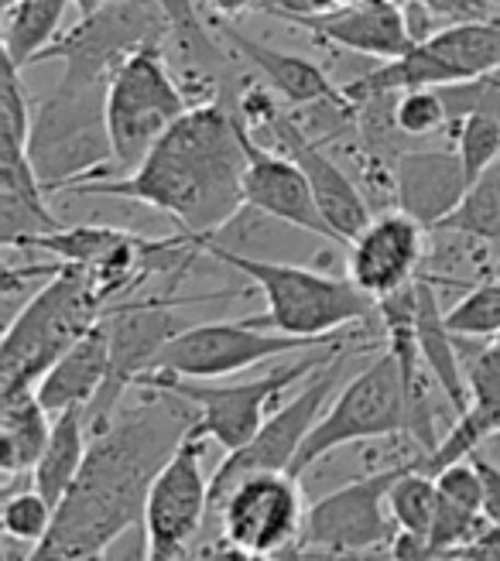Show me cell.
I'll list each match as a JSON object with an SVG mask.
<instances>
[{
	"label": "cell",
	"instance_id": "6da1fadb",
	"mask_svg": "<svg viewBox=\"0 0 500 561\" xmlns=\"http://www.w3.org/2000/svg\"><path fill=\"white\" fill-rule=\"evenodd\" d=\"M141 390V398L121 401L103 425L90 428L87 462L32 558H100L124 530L145 520L155 476L189 435L196 411L172 390Z\"/></svg>",
	"mask_w": 500,
	"mask_h": 561
},
{
	"label": "cell",
	"instance_id": "7a4b0ae2",
	"mask_svg": "<svg viewBox=\"0 0 500 561\" xmlns=\"http://www.w3.org/2000/svg\"><path fill=\"white\" fill-rule=\"evenodd\" d=\"M243 164L240 117L219 103H200L164 130L134 172L79 182L63 195L141 203L172 216L189 237H213L243 206Z\"/></svg>",
	"mask_w": 500,
	"mask_h": 561
},
{
	"label": "cell",
	"instance_id": "3957f363",
	"mask_svg": "<svg viewBox=\"0 0 500 561\" xmlns=\"http://www.w3.org/2000/svg\"><path fill=\"white\" fill-rule=\"evenodd\" d=\"M203 254L224 261L227 267L240 271L250 285L264 295V312L250 316V325L274 329L285 335H302V340L332 343L329 335L343 332L353 322H364L377 312V301L360 291L350 277L319 274L312 267L288 264V261H268L250 257L240 250H230L216 237H192Z\"/></svg>",
	"mask_w": 500,
	"mask_h": 561
},
{
	"label": "cell",
	"instance_id": "277c9868",
	"mask_svg": "<svg viewBox=\"0 0 500 561\" xmlns=\"http://www.w3.org/2000/svg\"><path fill=\"white\" fill-rule=\"evenodd\" d=\"M110 308L87 264H63L24 301L0 343V398L32 390Z\"/></svg>",
	"mask_w": 500,
	"mask_h": 561
},
{
	"label": "cell",
	"instance_id": "5b68a950",
	"mask_svg": "<svg viewBox=\"0 0 500 561\" xmlns=\"http://www.w3.org/2000/svg\"><path fill=\"white\" fill-rule=\"evenodd\" d=\"M106 87L110 79L63 76L59 87L35 103L27 158L48 195L117 175L114 137L106 124Z\"/></svg>",
	"mask_w": 500,
	"mask_h": 561
},
{
	"label": "cell",
	"instance_id": "8992f818",
	"mask_svg": "<svg viewBox=\"0 0 500 561\" xmlns=\"http://www.w3.org/2000/svg\"><path fill=\"white\" fill-rule=\"evenodd\" d=\"M346 340L326 343L319 353L305 350L298 359L282 363V367L268 370L258 380H243V383H209V380H192V377H175V374H161L148 370L134 387H158V390H172V394L185 398L196 408V421H192V435L216 442L224 453L247 445L264 425V417L271 414V404L288 394L295 383L309 380L322 363H329Z\"/></svg>",
	"mask_w": 500,
	"mask_h": 561
},
{
	"label": "cell",
	"instance_id": "52a82bcc",
	"mask_svg": "<svg viewBox=\"0 0 500 561\" xmlns=\"http://www.w3.org/2000/svg\"><path fill=\"white\" fill-rule=\"evenodd\" d=\"M185 110L189 100L164 66L161 38L127 51L106 87V124L114 137L117 175L134 172Z\"/></svg>",
	"mask_w": 500,
	"mask_h": 561
},
{
	"label": "cell",
	"instance_id": "ba28073f",
	"mask_svg": "<svg viewBox=\"0 0 500 561\" xmlns=\"http://www.w3.org/2000/svg\"><path fill=\"white\" fill-rule=\"evenodd\" d=\"M408 387L398 356L384 346V353L360 370L340 394L332 401L316 428L298 448V456L292 462V472L302 476L305 469H312L326 456H332L337 448L353 445V442H371V438H391V435H408Z\"/></svg>",
	"mask_w": 500,
	"mask_h": 561
},
{
	"label": "cell",
	"instance_id": "9c48e42d",
	"mask_svg": "<svg viewBox=\"0 0 500 561\" xmlns=\"http://www.w3.org/2000/svg\"><path fill=\"white\" fill-rule=\"evenodd\" d=\"M203 301H219V291L213 295H192V298H175L172 291L164 298H134V301H114L103 312L106 332H110V377L103 390L87 408V425L96 428L114 414L130 394L134 383L141 380L151 367L158 353L172 343V335L185 329L179 308L185 305H203Z\"/></svg>",
	"mask_w": 500,
	"mask_h": 561
},
{
	"label": "cell",
	"instance_id": "30bf717a",
	"mask_svg": "<svg viewBox=\"0 0 500 561\" xmlns=\"http://www.w3.org/2000/svg\"><path fill=\"white\" fill-rule=\"evenodd\" d=\"M425 453L411 456L398 466H387L380 472H367L353 483H343L319 496L309 514H305V527L298 538V551H319V554H371L377 548H387L395 538V517L387 507V493H391L395 480L408 472Z\"/></svg>",
	"mask_w": 500,
	"mask_h": 561
},
{
	"label": "cell",
	"instance_id": "8fae6325",
	"mask_svg": "<svg viewBox=\"0 0 500 561\" xmlns=\"http://www.w3.org/2000/svg\"><path fill=\"white\" fill-rule=\"evenodd\" d=\"M305 496L288 469L250 472L209 514L230 554L268 558L298 545L305 527Z\"/></svg>",
	"mask_w": 500,
	"mask_h": 561
},
{
	"label": "cell",
	"instance_id": "7c38bea8",
	"mask_svg": "<svg viewBox=\"0 0 500 561\" xmlns=\"http://www.w3.org/2000/svg\"><path fill=\"white\" fill-rule=\"evenodd\" d=\"M346 356H350V343L332 356L329 363L305 380L295 398L285 401L282 408H274L264 425L258 428V435L250 438L247 445L234 448L227 453V459L216 466L213 480H209V514L224 503V496L243 480L250 472H268V469H288L292 472V462L298 456V448L309 438V432L316 428L319 414L326 411V401L332 394V387H337L343 367H346Z\"/></svg>",
	"mask_w": 500,
	"mask_h": 561
},
{
	"label": "cell",
	"instance_id": "4fadbf2b",
	"mask_svg": "<svg viewBox=\"0 0 500 561\" xmlns=\"http://www.w3.org/2000/svg\"><path fill=\"white\" fill-rule=\"evenodd\" d=\"M337 343V340H332ZM326 343L302 340V335H285L274 329L250 325L247 319L237 322H200L185 325L172 343L164 346L151 370L192 377V380H224L247 367H261L268 359L322 350Z\"/></svg>",
	"mask_w": 500,
	"mask_h": 561
},
{
	"label": "cell",
	"instance_id": "5bb4252c",
	"mask_svg": "<svg viewBox=\"0 0 500 561\" xmlns=\"http://www.w3.org/2000/svg\"><path fill=\"white\" fill-rule=\"evenodd\" d=\"M206 442L185 435L172 459L161 466L145 503V558H185L196 548L203 524L209 520V480L203 472Z\"/></svg>",
	"mask_w": 500,
	"mask_h": 561
},
{
	"label": "cell",
	"instance_id": "9a60e30c",
	"mask_svg": "<svg viewBox=\"0 0 500 561\" xmlns=\"http://www.w3.org/2000/svg\"><path fill=\"white\" fill-rule=\"evenodd\" d=\"M161 8L164 4H158V0H106L103 8L82 14V21L69 27L63 38H55L38 55L35 66L59 59L66 62L63 76L110 79L127 51L145 42L164 38L169 11Z\"/></svg>",
	"mask_w": 500,
	"mask_h": 561
},
{
	"label": "cell",
	"instance_id": "2e32d148",
	"mask_svg": "<svg viewBox=\"0 0 500 561\" xmlns=\"http://www.w3.org/2000/svg\"><path fill=\"white\" fill-rule=\"evenodd\" d=\"M429 227L405 209H384L346 243V277L374 301L414 285L425 271Z\"/></svg>",
	"mask_w": 500,
	"mask_h": 561
},
{
	"label": "cell",
	"instance_id": "e0dca14e",
	"mask_svg": "<svg viewBox=\"0 0 500 561\" xmlns=\"http://www.w3.org/2000/svg\"><path fill=\"white\" fill-rule=\"evenodd\" d=\"M240 140H243V206L254 213L285 222L292 230L312 233L322 240L340 243L337 233L329 230V222L316 203L312 185L305 179L302 168L285 154V151H271L268 145L254 137L243 121H240Z\"/></svg>",
	"mask_w": 500,
	"mask_h": 561
},
{
	"label": "cell",
	"instance_id": "ac0fdd59",
	"mask_svg": "<svg viewBox=\"0 0 500 561\" xmlns=\"http://www.w3.org/2000/svg\"><path fill=\"white\" fill-rule=\"evenodd\" d=\"M258 130H268L274 148L285 151L302 168L305 179H309V185H312L316 203L329 222V230L337 233V240L346 247L374 219V209L367 203L364 188H360L343 168L322 151V140L305 134V127L298 121H292L288 114H282V110H274Z\"/></svg>",
	"mask_w": 500,
	"mask_h": 561
},
{
	"label": "cell",
	"instance_id": "d6986e66",
	"mask_svg": "<svg viewBox=\"0 0 500 561\" xmlns=\"http://www.w3.org/2000/svg\"><path fill=\"white\" fill-rule=\"evenodd\" d=\"M216 35L237 51V59H243L250 69L264 79L268 90H277L292 106H332L337 114L353 121L356 106L350 103L343 87H337V82L322 72V66L302 59V55L271 48L261 38H250L247 32H240V27L234 21H227V18L216 21Z\"/></svg>",
	"mask_w": 500,
	"mask_h": 561
},
{
	"label": "cell",
	"instance_id": "ffe728a7",
	"mask_svg": "<svg viewBox=\"0 0 500 561\" xmlns=\"http://www.w3.org/2000/svg\"><path fill=\"white\" fill-rule=\"evenodd\" d=\"M295 27H305L322 42H332L346 51L367 55V59L387 62L398 59L414 45V32L408 24V14L395 0H353L329 14L298 18Z\"/></svg>",
	"mask_w": 500,
	"mask_h": 561
},
{
	"label": "cell",
	"instance_id": "44dd1931",
	"mask_svg": "<svg viewBox=\"0 0 500 561\" xmlns=\"http://www.w3.org/2000/svg\"><path fill=\"white\" fill-rule=\"evenodd\" d=\"M469 188V175L459 151L450 148H411L395 158L398 209L414 216L422 227L435 230Z\"/></svg>",
	"mask_w": 500,
	"mask_h": 561
},
{
	"label": "cell",
	"instance_id": "7402d4cb",
	"mask_svg": "<svg viewBox=\"0 0 500 561\" xmlns=\"http://www.w3.org/2000/svg\"><path fill=\"white\" fill-rule=\"evenodd\" d=\"M48 192L35 172L27 148L0 145V243L18 247L35 233L63 230L59 216L48 206Z\"/></svg>",
	"mask_w": 500,
	"mask_h": 561
},
{
	"label": "cell",
	"instance_id": "603a6c76",
	"mask_svg": "<svg viewBox=\"0 0 500 561\" xmlns=\"http://www.w3.org/2000/svg\"><path fill=\"white\" fill-rule=\"evenodd\" d=\"M110 377V332L100 319L76 346H69L55 367L38 380L35 394L52 411L63 414L69 408H90Z\"/></svg>",
	"mask_w": 500,
	"mask_h": 561
},
{
	"label": "cell",
	"instance_id": "cb8c5ba5",
	"mask_svg": "<svg viewBox=\"0 0 500 561\" xmlns=\"http://www.w3.org/2000/svg\"><path fill=\"white\" fill-rule=\"evenodd\" d=\"M414 335H419V350L429 374L435 377L442 398L453 408V414H463L474 404V390H469V370L459 353V335L446 325V312L439 308V295L432 277H419V308H414Z\"/></svg>",
	"mask_w": 500,
	"mask_h": 561
},
{
	"label": "cell",
	"instance_id": "d4e9b609",
	"mask_svg": "<svg viewBox=\"0 0 500 561\" xmlns=\"http://www.w3.org/2000/svg\"><path fill=\"white\" fill-rule=\"evenodd\" d=\"M0 401H4V411H0V472H4V490H11L18 476L35 472L52 438L55 414L38 401L35 387Z\"/></svg>",
	"mask_w": 500,
	"mask_h": 561
},
{
	"label": "cell",
	"instance_id": "484cf974",
	"mask_svg": "<svg viewBox=\"0 0 500 561\" xmlns=\"http://www.w3.org/2000/svg\"><path fill=\"white\" fill-rule=\"evenodd\" d=\"M87 448H90L87 408H69L63 414H55L52 438L32 472V486H38L55 507H59L69 486L76 483L82 462H87Z\"/></svg>",
	"mask_w": 500,
	"mask_h": 561
},
{
	"label": "cell",
	"instance_id": "4316f807",
	"mask_svg": "<svg viewBox=\"0 0 500 561\" xmlns=\"http://www.w3.org/2000/svg\"><path fill=\"white\" fill-rule=\"evenodd\" d=\"M69 0H11L4 4V59L21 72L59 38Z\"/></svg>",
	"mask_w": 500,
	"mask_h": 561
},
{
	"label": "cell",
	"instance_id": "83f0119b",
	"mask_svg": "<svg viewBox=\"0 0 500 561\" xmlns=\"http://www.w3.org/2000/svg\"><path fill=\"white\" fill-rule=\"evenodd\" d=\"M439 233L480 240L500 250V158L487 168L484 175L469 182L463 203L439 222Z\"/></svg>",
	"mask_w": 500,
	"mask_h": 561
},
{
	"label": "cell",
	"instance_id": "f1b7e54d",
	"mask_svg": "<svg viewBox=\"0 0 500 561\" xmlns=\"http://www.w3.org/2000/svg\"><path fill=\"white\" fill-rule=\"evenodd\" d=\"M127 237H130V230H117V227H63L52 233H35L8 250L42 254L52 261H63V264H96L114 247H121Z\"/></svg>",
	"mask_w": 500,
	"mask_h": 561
},
{
	"label": "cell",
	"instance_id": "f546056e",
	"mask_svg": "<svg viewBox=\"0 0 500 561\" xmlns=\"http://www.w3.org/2000/svg\"><path fill=\"white\" fill-rule=\"evenodd\" d=\"M55 524V503L38 490H4V511H0V527H4V541L21 545L27 558L48 538Z\"/></svg>",
	"mask_w": 500,
	"mask_h": 561
},
{
	"label": "cell",
	"instance_id": "4dcf8cb0",
	"mask_svg": "<svg viewBox=\"0 0 500 561\" xmlns=\"http://www.w3.org/2000/svg\"><path fill=\"white\" fill-rule=\"evenodd\" d=\"M387 507H391V517L401 530H419V535L432 530L439 511V483L435 476L422 472V459L395 480L391 493H387Z\"/></svg>",
	"mask_w": 500,
	"mask_h": 561
},
{
	"label": "cell",
	"instance_id": "1f68e13d",
	"mask_svg": "<svg viewBox=\"0 0 500 561\" xmlns=\"http://www.w3.org/2000/svg\"><path fill=\"white\" fill-rule=\"evenodd\" d=\"M446 325L459 340H497L500 335V277L480 280L474 291H466L450 312Z\"/></svg>",
	"mask_w": 500,
	"mask_h": 561
},
{
	"label": "cell",
	"instance_id": "d6a6232c",
	"mask_svg": "<svg viewBox=\"0 0 500 561\" xmlns=\"http://www.w3.org/2000/svg\"><path fill=\"white\" fill-rule=\"evenodd\" d=\"M450 145L459 151L466 175H469V182H474L477 175H484L487 168L500 158V117L487 106L474 110V114H469L456 127V134L450 137Z\"/></svg>",
	"mask_w": 500,
	"mask_h": 561
},
{
	"label": "cell",
	"instance_id": "836d02e7",
	"mask_svg": "<svg viewBox=\"0 0 500 561\" xmlns=\"http://www.w3.org/2000/svg\"><path fill=\"white\" fill-rule=\"evenodd\" d=\"M395 124L408 140L450 134V106L439 87L405 90L395 96Z\"/></svg>",
	"mask_w": 500,
	"mask_h": 561
},
{
	"label": "cell",
	"instance_id": "e575fe53",
	"mask_svg": "<svg viewBox=\"0 0 500 561\" xmlns=\"http://www.w3.org/2000/svg\"><path fill=\"white\" fill-rule=\"evenodd\" d=\"M343 8V0H261V14L268 18H282V21H298V18H316Z\"/></svg>",
	"mask_w": 500,
	"mask_h": 561
},
{
	"label": "cell",
	"instance_id": "d590c367",
	"mask_svg": "<svg viewBox=\"0 0 500 561\" xmlns=\"http://www.w3.org/2000/svg\"><path fill=\"white\" fill-rule=\"evenodd\" d=\"M469 459H474V466L480 472V483H484V517L500 527V466L484 456V448H477Z\"/></svg>",
	"mask_w": 500,
	"mask_h": 561
},
{
	"label": "cell",
	"instance_id": "8d00e7d4",
	"mask_svg": "<svg viewBox=\"0 0 500 561\" xmlns=\"http://www.w3.org/2000/svg\"><path fill=\"white\" fill-rule=\"evenodd\" d=\"M480 106L493 110V114L500 117V69L490 76H480Z\"/></svg>",
	"mask_w": 500,
	"mask_h": 561
},
{
	"label": "cell",
	"instance_id": "74e56055",
	"mask_svg": "<svg viewBox=\"0 0 500 561\" xmlns=\"http://www.w3.org/2000/svg\"><path fill=\"white\" fill-rule=\"evenodd\" d=\"M209 8L219 14V18H240L247 11H258L261 0H209Z\"/></svg>",
	"mask_w": 500,
	"mask_h": 561
}]
</instances>
